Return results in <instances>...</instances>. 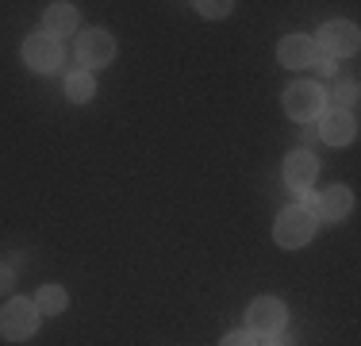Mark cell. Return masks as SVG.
I'll list each match as a JSON object with an SVG mask.
<instances>
[{
    "instance_id": "1",
    "label": "cell",
    "mask_w": 361,
    "mask_h": 346,
    "mask_svg": "<svg viewBox=\"0 0 361 346\" xmlns=\"http://www.w3.org/2000/svg\"><path fill=\"white\" fill-rule=\"evenodd\" d=\"M315 227H319V220H315V212H312V208L292 204V208H285V212L277 215V227H273V239H277L285 250H296V246H307V242H312Z\"/></svg>"
},
{
    "instance_id": "2",
    "label": "cell",
    "mask_w": 361,
    "mask_h": 346,
    "mask_svg": "<svg viewBox=\"0 0 361 346\" xmlns=\"http://www.w3.org/2000/svg\"><path fill=\"white\" fill-rule=\"evenodd\" d=\"M288 323V308L277 297H257L250 311H246V331H254L257 339H277Z\"/></svg>"
},
{
    "instance_id": "3",
    "label": "cell",
    "mask_w": 361,
    "mask_h": 346,
    "mask_svg": "<svg viewBox=\"0 0 361 346\" xmlns=\"http://www.w3.org/2000/svg\"><path fill=\"white\" fill-rule=\"evenodd\" d=\"M39 308L31 300H8L4 311H0V335L12 342H23L39 331Z\"/></svg>"
},
{
    "instance_id": "4",
    "label": "cell",
    "mask_w": 361,
    "mask_h": 346,
    "mask_svg": "<svg viewBox=\"0 0 361 346\" xmlns=\"http://www.w3.org/2000/svg\"><path fill=\"white\" fill-rule=\"evenodd\" d=\"M323 104H326V97H323V89L315 81H296L285 93V112L296 119V124H312V119H319Z\"/></svg>"
},
{
    "instance_id": "5",
    "label": "cell",
    "mask_w": 361,
    "mask_h": 346,
    "mask_svg": "<svg viewBox=\"0 0 361 346\" xmlns=\"http://www.w3.org/2000/svg\"><path fill=\"white\" fill-rule=\"evenodd\" d=\"M23 58H27V66L35 69V73H50V69L62 66V42H58L54 35L39 31L23 42Z\"/></svg>"
},
{
    "instance_id": "6",
    "label": "cell",
    "mask_w": 361,
    "mask_h": 346,
    "mask_svg": "<svg viewBox=\"0 0 361 346\" xmlns=\"http://www.w3.org/2000/svg\"><path fill=\"white\" fill-rule=\"evenodd\" d=\"M315 47H319L326 58H346V54H354V50H357V28H354V23H346V20L326 23V28L319 31V42H315Z\"/></svg>"
},
{
    "instance_id": "7",
    "label": "cell",
    "mask_w": 361,
    "mask_h": 346,
    "mask_svg": "<svg viewBox=\"0 0 361 346\" xmlns=\"http://www.w3.org/2000/svg\"><path fill=\"white\" fill-rule=\"evenodd\" d=\"M354 135H357V119L350 116V112L334 108V112H323L319 116V138L323 143L346 146V143H354Z\"/></svg>"
},
{
    "instance_id": "8",
    "label": "cell",
    "mask_w": 361,
    "mask_h": 346,
    "mask_svg": "<svg viewBox=\"0 0 361 346\" xmlns=\"http://www.w3.org/2000/svg\"><path fill=\"white\" fill-rule=\"evenodd\" d=\"M77 58H81L85 66H108L111 58H116V39H111L108 31H85L81 42H77Z\"/></svg>"
},
{
    "instance_id": "9",
    "label": "cell",
    "mask_w": 361,
    "mask_h": 346,
    "mask_svg": "<svg viewBox=\"0 0 361 346\" xmlns=\"http://www.w3.org/2000/svg\"><path fill=\"white\" fill-rule=\"evenodd\" d=\"M315 177H319V158H315L312 150L288 154V162H285V181H288V189L307 193V189L315 185Z\"/></svg>"
},
{
    "instance_id": "10",
    "label": "cell",
    "mask_w": 361,
    "mask_h": 346,
    "mask_svg": "<svg viewBox=\"0 0 361 346\" xmlns=\"http://www.w3.org/2000/svg\"><path fill=\"white\" fill-rule=\"evenodd\" d=\"M350 208H354V196H350V189L334 185L326 189V193L315 196V220H326V223H338L350 215Z\"/></svg>"
},
{
    "instance_id": "11",
    "label": "cell",
    "mask_w": 361,
    "mask_h": 346,
    "mask_svg": "<svg viewBox=\"0 0 361 346\" xmlns=\"http://www.w3.org/2000/svg\"><path fill=\"white\" fill-rule=\"evenodd\" d=\"M277 58L288 69H304V66H312V58H315V42L307 39V35H288L277 47Z\"/></svg>"
},
{
    "instance_id": "12",
    "label": "cell",
    "mask_w": 361,
    "mask_h": 346,
    "mask_svg": "<svg viewBox=\"0 0 361 346\" xmlns=\"http://www.w3.org/2000/svg\"><path fill=\"white\" fill-rule=\"evenodd\" d=\"M42 23H47V35H70L77 28V8L58 0V4H50L42 12Z\"/></svg>"
},
{
    "instance_id": "13",
    "label": "cell",
    "mask_w": 361,
    "mask_h": 346,
    "mask_svg": "<svg viewBox=\"0 0 361 346\" xmlns=\"http://www.w3.org/2000/svg\"><path fill=\"white\" fill-rule=\"evenodd\" d=\"M35 308H39V316H62L70 308V297H66L62 285H42L35 297Z\"/></svg>"
},
{
    "instance_id": "14",
    "label": "cell",
    "mask_w": 361,
    "mask_h": 346,
    "mask_svg": "<svg viewBox=\"0 0 361 346\" xmlns=\"http://www.w3.org/2000/svg\"><path fill=\"white\" fill-rule=\"evenodd\" d=\"M66 93H70L73 104H89L92 93H97V81H92V73H85V69H77V73L66 77Z\"/></svg>"
},
{
    "instance_id": "15",
    "label": "cell",
    "mask_w": 361,
    "mask_h": 346,
    "mask_svg": "<svg viewBox=\"0 0 361 346\" xmlns=\"http://www.w3.org/2000/svg\"><path fill=\"white\" fill-rule=\"evenodd\" d=\"M334 100L342 104V112H350V116H354V108H357V81H342L338 93H334Z\"/></svg>"
},
{
    "instance_id": "16",
    "label": "cell",
    "mask_w": 361,
    "mask_h": 346,
    "mask_svg": "<svg viewBox=\"0 0 361 346\" xmlns=\"http://www.w3.org/2000/svg\"><path fill=\"white\" fill-rule=\"evenodd\" d=\"M231 8H235L231 0H200V4H196V12L208 16V20H223V16L231 12Z\"/></svg>"
},
{
    "instance_id": "17",
    "label": "cell",
    "mask_w": 361,
    "mask_h": 346,
    "mask_svg": "<svg viewBox=\"0 0 361 346\" xmlns=\"http://www.w3.org/2000/svg\"><path fill=\"white\" fill-rule=\"evenodd\" d=\"M223 346H262V342H257L254 331H235V335H227V339H223Z\"/></svg>"
},
{
    "instance_id": "18",
    "label": "cell",
    "mask_w": 361,
    "mask_h": 346,
    "mask_svg": "<svg viewBox=\"0 0 361 346\" xmlns=\"http://www.w3.org/2000/svg\"><path fill=\"white\" fill-rule=\"evenodd\" d=\"M16 289V273L8 270V266H0V297H4V292H12Z\"/></svg>"
},
{
    "instance_id": "19",
    "label": "cell",
    "mask_w": 361,
    "mask_h": 346,
    "mask_svg": "<svg viewBox=\"0 0 361 346\" xmlns=\"http://www.w3.org/2000/svg\"><path fill=\"white\" fill-rule=\"evenodd\" d=\"M262 346H288V342H285V339H281V335H277V339H265Z\"/></svg>"
}]
</instances>
